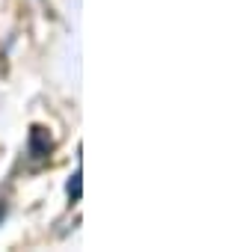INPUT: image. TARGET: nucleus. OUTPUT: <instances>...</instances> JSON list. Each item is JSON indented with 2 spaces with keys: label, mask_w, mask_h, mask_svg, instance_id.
<instances>
[{
  "label": "nucleus",
  "mask_w": 243,
  "mask_h": 252,
  "mask_svg": "<svg viewBox=\"0 0 243 252\" xmlns=\"http://www.w3.org/2000/svg\"><path fill=\"white\" fill-rule=\"evenodd\" d=\"M65 190H68V199H71V202H77V199H80V193H83L80 172H74V175H71V181H68V187H65Z\"/></svg>",
  "instance_id": "obj_2"
},
{
  "label": "nucleus",
  "mask_w": 243,
  "mask_h": 252,
  "mask_svg": "<svg viewBox=\"0 0 243 252\" xmlns=\"http://www.w3.org/2000/svg\"><path fill=\"white\" fill-rule=\"evenodd\" d=\"M30 152L36 158H42V155L51 152V137H48L45 128H33V134H30Z\"/></svg>",
  "instance_id": "obj_1"
}]
</instances>
